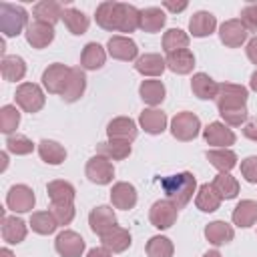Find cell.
<instances>
[{
	"label": "cell",
	"mask_w": 257,
	"mask_h": 257,
	"mask_svg": "<svg viewBox=\"0 0 257 257\" xmlns=\"http://www.w3.org/2000/svg\"><path fill=\"white\" fill-rule=\"evenodd\" d=\"M141 24V10H137L133 4H122V20L118 32H135Z\"/></svg>",
	"instance_id": "45"
},
{
	"label": "cell",
	"mask_w": 257,
	"mask_h": 257,
	"mask_svg": "<svg viewBox=\"0 0 257 257\" xmlns=\"http://www.w3.org/2000/svg\"><path fill=\"white\" fill-rule=\"evenodd\" d=\"M38 155H40V159H42L44 163H48V165H60V163H64V159H66V149H64L60 143H56V141L42 139V141L38 143Z\"/></svg>",
	"instance_id": "35"
},
{
	"label": "cell",
	"mask_w": 257,
	"mask_h": 257,
	"mask_svg": "<svg viewBox=\"0 0 257 257\" xmlns=\"http://www.w3.org/2000/svg\"><path fill=\"white\" fill-rule=\"evenodd\" d=\"M24 34H26V42L32 48H46L54 40V26L44 24V22H38V20H32L26 26V32Z\"/></svg>",
	"instance_id": "14"
},
{
	"label": "cell",
	"mask_w": 257,
	"mask_h": 257,
	"mask_svg": "<svg viewBox=\"0 0 257 257\" xmlns=\"http://www.w3.org/2000/svg\"><path fill=\"white\" fill-rule=\"evenodd\" d=\"M36 197L34 191L28 185H12L8 189L6 195V207L14 213H28L30 209H34Z\"/></svg>",
	"instance_id": "6"
},
{
	"label": "cell",
	"mask_w": 257,
	"mask_h": 257,
	"mask_svg": "<svg viewBox=\"0 0 257 257\" xmlns=\"http://www.w3.org/2000/svg\"><path fill=\"white\" fill-rule=\"evenodd\" d=\"M209 163L219 171V173H229L237 165V155L231 149H213L207 151Z\"/></svg>",
	"instance_id": "38"
},
{
	"label": "cell",
	"mask_w": 257,
	"mask_h": 257,
	"mask_svg": "<svg viewBox=\"0 0 257 257\" xmlns=\"http://www.w3.org/2000/svg\"><path fill=\"white\" fill-rule=\"evenodd\" d=\"M165 92H167V90H165V84H163L161 80H155V78L143 80L141 86H139L141 98H143L147 104H151V106L161 104V102L165 100Z\"/></svg>",
	"instance_id": "36"
},
{
	"label": "cell",
	"mask_w": 257,
	"mask_h": 257,
	"mask_svg": "<svg viewBox=\"0 0 257 257\" xmlns=\"http://www.w3.org/2000/svg\"><path fill=\"white\" fill-rule=\"evenodd\" d=\"M233 223L237 227H251L257 223V201H251V199H245L241 203H237V207L233 209V215H231Z\"/></svg>",
	"instance_id": "30"
},
{
	"label": "cell",
	"mask_w": 257,
	"mask_h": 257,
	"mask_svg": "<svg viewBox=\"0 0 257 257\" xmlns=\"http://www.w3.org/2000/svg\"><path fill=\"white\" fill-rule=\"evenodd\" d=\"M32 14H34V20L54 26V24L62 18L64 8H62L60 2H54V0H42V2H38V4L34 6Z\"/></svg>",
	"instance_id": "24"
},
{
	"label": "cell",
	"mask_w": 257,
	"mask_h": 257,
	"mask_svg": "<svg viewBox=\"0 0 257 257\" xmlns=\"http://www.w3.org/2000/svg\"><path fill=\"white\" fill-rule=\"evenodd\" d=\"M135 68L137 72H141L143 76H159L165 72L167 68V62L161 54H155V52H149V54H143L137 58L135 62Z\"/></svg>",
	"instance_id": "29"
},
{
	"label": "cell",
	"mask_w": 257,
	"mask_h": 257,
	"mask_svg": "<svg viewBox=\"0 0 257 257\" xmlns=\"http://www.w3.org/2000/svg\"><path fill=\"white\" fill-rule=\"evenodd\" d=\"M54 247L62 257H80L84 253V239L74 231H60L54 239Z\"/></svg>",
	"instance_id": "11"
},
{
	"label": "cell",
	"mask_w": 257,
	"mask_h": 257,
	"mask_svg": "<svg viewBox=\"0 0 257 257\" xmlns=\"http://www.w3.org/2000/svg\"><path fill=\"white\" fill-rule=\"evenodd\" d=\"M243 26L249 30V32H257V4H247L243 10H241V18Z\"/></svg>",
	"instance_id": "49"
},
{
	"label": "cell",
	"mask_w": 257,
	"mask_h": 257,
	"mask_svg": "<svg viewBox=\"0 0 257 257\" xmlns=\"http://www.w3.org/2000/svg\"><path fill=\"white\" fill-rule=\"evenodd\" d=\"M131 143H126V141H112V139H108L106 143H98L96 145V155H102V157H106L108 161L112 159V161H122V159H126L128 155H131Z\"/></svg>",
	"instance_id": "34"
},
{
	"label": "cell",
	"mask_w": 257,
	"mask_h": 257,
	"mask_svg": "<svg viewBox=\"0 0 257 257\" xmlns=\"http://www.w3.org/2000/svg\"><path fill=\"white\" fill-rule=\"evenodd\" d=\"M249 86H251V88L257 92V70L251 74V78H249Z\"/></svg>",
	"instance_id": "55"
},
{
	"label": "cell",
	"mask_w": 257,
	"mask_h": 257,
	"mask_svg": "<svg viewBox=\"0 0 257 257\" xmlns=\"http://www.w3.org/2000/svg\"><path fill=\"white\" fill-rule=\"evenodd\" d=\"M16 104L24 110V112H38L42 106H44V92L38 84L34 82H22L18 88H16Z\"/></svg>",
	"instance_id": "5"
},
{
	"label": "cell",
	"mask_w": 257,
	"mask_h": 257,
	"mask_svg": "<svg viewBox=\"0 0 257 257\" xmlns=\"http://www.w3.org/2000/svg\"><path fill=\"white\" fill-rule=\"evenodd\" d=\"M122 4L124 2H100L96 6V24L104 30H118L120 28V20H122Z\"/></svg>",
	"instance_id": "7"
},
{
	"label": "cell",
	"mask_w": 257,
	"mask_h": 257,
	"mask_svg": "<svg viewBox=\"0 0 257 257\" xmlns=\"http://www.w3.org/2000/svg\"><path fill=\"white\" fill-rule=\"evenodd\" d=\"M243 135H245L249 141H255V143H257V118H251V120L245 122Z\"/></svg>",
	"instance_id": "51"
},
{
	"label": "cell",
	"mask_w": 257,
	"mask_h": 257,
	"mask_svg": "<svg viewBox=\"0 0 257 257\" xmlns=\"http://www.w3.org/2000/svg\"><path fill=\"white\" fill-rule=\"evenodd\" d=\"M88 225L92 229V233L96 235H104L108 229H112L116 225V215L112 211V207L108 205H98L90 211L88 215Z\"/></svg>",
	"instance_id": "16"
},
{
	"label": "cell",
	"mask_w": 257,
	"mask_h": 257,
	"mask_svg": "<svg viewBox=\"0 0 257 257\" xmlns=\"http://www.w3.org/2000/svg\"><path fill=\"white\" fill-rule=\"evenodd\" d=\"M84 88H86V76L78 66H74V68H70V76L64 84V90H62L60 98L64 102H76L84 94Z\"/></svg>",
	"instance_id": "21"
},
{
	"label": "cell",
	"mask_w": 257,
	"mask_h": 257,
	"mask_svg": "<svg viewBox=\"0 0 257 257\" xmlns=\"http://www.w3.org/2000/svg\"><path fill=\"white\" fill-rule=\"evenodd\" d=\"M189 46V34L181 28H169L163 36V50L169 54V52H175V50H183Z\"/></svg>",
	"instance_id": "42"
},
{
	"label": "cell",
	"mask_w": 257,
	"mask_h": 257,
	"mask_svg": "<svg viewBox=\"0 0 257 257\" xmlns=\"http://www.w3.org/2000/svg\"><path fill=\"white\" fill-rule=\"evenodd\" d=\"M173 241L163 235H155L147 243V255L149 257H173Z\"/></svg>",
	"instance_id": "43"
},
{
	"label": "cell",
	"mask_w": 257,
	"mask_h": 257,
	"mask_svg": "<svg viewBox=\"0 0 257 257\" xmlns=\"http://www.w3.org/2000/svg\"><path fill=\"white\" fill-rule=\"evenodd\" d=\"M203 137L205 141L211 145V147H217V149H227L231 145H235V133L231 128H227L223 122L215 120L211 124H207L203 128Z\"/></svg>",
	"instance_id": "13"
},
{
	"label": "cell",
	"mask_w": 257,
	"mask_h": 257,
	"mask_svg": "<svg viewBox=\"0 0 257 257\" xmlns=\"http://www.w3.org/2000/svg\"><path fill=\"white\" fill-rule=\"evenodd\" d=\"M100 243L104 249H108L110 253H122L131 247V233L124 227L114 225L112 229H108L104 235H100Z\"/></svg>",
	"instance_id": "19"
},
{
	"label": "cell",
	"mask_w": 257,
	"mask_h": 257,
	"mask_svg": "<svg viewBox=\"0 0 257 257\" xmlns=\"http://www.w3.org/2000/svg\"><path fill=\"white\" fill-rule=\"evenodd\" d=\"M241 175L247 183H257V157H247L241 161Z\"/></svg>",
	"instance_id": "50"
},
{
	"label": "cell",
	"mask_w": 257,
	"mask_h": 257,
	"mask_svg": "<svg viewBox=\"0 0 257 257\" xmlns=\"http://www.w3.org/2000/svg\"><path fill=\"white\" fill-rule=\"evenodd\" d=\"M110 203L116 207V209H122V211H128L137 205V189L131 185V183H114L112 189H110Z\"/></svg>",
	"instance_id": "20"
},
{
	"label": "cell",
	"mask_w": 257,
	"mask_h": 257,
	"mask_svg": "<svg viewBox=\"0 0 257 257\" xmlns=\"http://www.w3.org/2000/svg\"><path fill=\"white\" fill-rule=\"evenodd\" d=\"M20 124V112L16 106L12 104H4L0 108V131L4 135H10L12 131H16Z\"/></svg>",
	"instance_id": "44"
},
{
	"label": "cell",
	"mask_w": 257,
	"mask_h": 257,
	"mask_svg": "<svg viewBox=\"0 0 257 257\" xmlns=\"http://www.w3.org/2000/svg\"><path fill=\"white\" fill-rule=\"evenodd\" d=\"M249 36V30L243 26V22L239 18H231V20H225L219 28V38L225 46L229 48H237L241 46Z\"/></svg>",
	"instance_id": "12"
},
{
	"label": "cell",
	"mask_w": 257,
	"mask_h": 257,
	"mask_svg": "<svg viewBox=\"0 0 257 257\" xmlns=\"http://www.w3.org/2000/svg\"><path fill=\"white\" fill-rule=\"evenodd\" d=\"M2 239L8 243V245H18L26 239V223L22 219H18L16 215H6L2 213Z\"/></svg>",
	"instance_id": "17"
},
{
	"label": "cell",
	"mask_w": 257,
	"mask_h": 257,
	"mask_svg": "<svg viewBox=\"0 0 257 257\" xmlns=\"http://www.w3.org/2000/svg\"><path fill=\"white\" fill-rule=\"evenodd\" d=\"M137 122L131 118V116H116L108 122L106 126V135L108 139L112 141H126V143H133L137 139Z\"/></svg>",
	"instance_id": "15"
},
{
	"label": "cell",
	"mask_w": 257,
	"mask_h": 257,
	"mask_svg": "<svg viewBox=\"0 0 257 257\" xmlns=\"http://www.w3.org/2000/svg\"><path fill=\"white\" fill-rule=\"evenodd\" d=\"M201 131V120L195 112H177L171 120V135L177 141H193Z\"/></svg>",
	"instance_id": "4"
},
{
	"label": "cell",
	"mask_w": 257,
	"mask_h": 257,
	"mask_svg": "<svg viewBox=\"0 0 257 257\" xmlns=\"http://www.w3.org/2000/svg\"><path fill=\"white\" fill-rule=\"evenodd\" d=\"M167 22V16L161 8L157 6H151V8H145L141 10V24L139 28L145 30V32H159Z\"/></svg>",
	"instance_id": "37"
},
{
	"label": "cell",
	"mask_w": 257,
	"mask_h": 257,
	"mask_svg": "<svg viewBox=\"0 0 257 257\" xmlns=\"http://www.w3.org/2000/svg\"><path fill=\"white\" fill-rule=\"evenodd\" d=\"M177 215H179V209L169 199H163V201L153 203V207L149 211V221L157 229H169V227L175 225Z\"/></svg>",
	"instance_id": "9"
},
{
	"label": "cell",
	"mask_w": 257,
	"mask_h": 257,
	"mask_svg": "<svg viewBox=\"0 0 257 257\" xmlns=\"http://www.w3.org/2000/svg\"><path fill=\"white\" fill-rule=\"evenodd\" d=\"M191 90L197 98L201 100H211V98H217V92H219V84L205 72H197L193 74L191 78Z\"/></svg>",
	"instance_id": "25"
},
{
	"label": "cell",
	"mask_w": 257,
	"mask_h": 257,
	"mask_svg": "<svg viewBox=\"0 0 257 257\" xmlns=\"http://www.w3.org/2000/svg\"><path fill=\"white\" fill-rule=\"evenodd\" d=\"M28 24V12L22 6L0 2V32L4 36H16Z\"/></svg>",
	"instance_id": "2"
},
{
	"label": "cell",
	"mask_w": 257,
	"mask_h": 257,
	"mask_svg": "<svg viewBox=\"0 0 257 257\" xmlns=\"http://www.w3.org/2000/svg\"><path fill=\"white\" fill-rule=\"evenodd\" d=\"M221 201H223V199L217 195V191L213 189L211 183H203V185L199 187V191H197V197H195V205H197V209H201L203 213H213V211H217L219 205H221Z\"/></svg>",
	"instance_id": "33"
},
{
	"label": "cell",
	"mask_w": 257,
	"mask_h": 257,
	"mask_svg": "<svg viewBox=\"0 0 257 257\" xmlns=\"http://www.w3.org/2000/svg\"><path fill=\"white\" fill-rule=\"evenodd\" d=\"M0 70H2L4 80L16 82V80H22L24 78V74H26V62L20 56H16V54H6V56H2Z\"/></svg>",
	"instance_id": "32"
},
{
	"label": "cell",
	"mask_w": 257,
	"mask_h": 257,
	"mask_svg": "<svg viewBox=\"0 0 257 257\" xmlns=\"http://www.w3.org/2000/svg\"><path fill=\"white\" fill-rule=\"evenodd\" d=\"M6 149L14 155H30L34 151V143L24 135H10L6 139Z\"/></svg>",
	"instance_id": "46"
},
{
	"label": "cell",
	"mask_w": 257,
	"mask_h": 257,
	"mask_svg": "<svg viewBox=\"0 0 257 257\" xmlns=\"http://www.w3.org/2000/svg\"><path fill=\"white\" fill-rule=\"evenodd\" d=\"M84 175L88 177L90 183H96V185H108L114 177V167L112 163L102 157V155H94L92 159H88L86 163V169H84Z\"/></svg>",
	"instance_id": "8"
},
{
	"label": "cell",
	"mask_w": 257,
	"mask_h": 257,
	"mask_svg": "<svg viewBox=\"0 0 257 257\" xmlns=\"http://www.w3.org/2000/svg\"><path fill=\"white\" fill-rule=\"evenodd\" d=\"M163 6H165L167 10H171V12H183V10L187 8V2H177V4H175V2H165Z\"/></svg>",
	"instance_id": "54"
},
{
	"label": "cell",
	"mask_w": 257,
	"mask_h": 257,
	"mask_svg": "<svg viewBox=\"0 0 257 257\" xmlns=\"http://www.w3.org/2000/svg\"><path fill=\"white\" fill-rule=\"evenodd\" d=\"M46 193L50 197V203H54V205H72L74 195H76L74 187L68 181H62V179L50 181L46 185Z\"/></svg>",
	"instance_id": "26"
},
{
	"label": "cell",
	"mask_w": 257,
	"mask_h": 257,
	"mask_svg": "<svg viewBox=\"0 0 257 257\" xmlns=\"http://www.w3.org/2000/svg\"><path fill=\"white\" fill-rule=\"evenodd\" d=\"M167 68L175 74H189L195 66V54L189 50V48H183V50H175V52H169L167 58Z\"/></svg>",
	"instance_id": "23"
},
{
	"label": "cell",
	"mask_w": 257,
	"mask_h": 257,
	"mask_svg": "<svg viewBox=\"0 0 257 257\" xmlns=\"http://www.w3.org/2000/svg\"><path fill=\"white\" fill-rule=\"evenodd\" d=\"M247 56H249V60L253 62V64H257V36H253L249 42H247Z\"/></svg>",
	"instance_id": "52"
},
{
	"label": "cell",
	"mask_w": 257,
	"mask_h": 257,
	"mask_svg": "<svg viewBox=\"0 0 257 257\" xmlns=\"http://www.w3.org/2000/svg\"><path fill=\"white\" fill-rule=\"evenodd\" d=\"M139 122L149 135H161L167 128V114L159 108H145L139 114Z\"/></svg>",
	"instance_id": "27"
},
{
	"label": "cell",
	"mask_w": 257,
	"mask_h": 257,
	"mask_svg": "<svg viewBox=\"0 0 257 257\" xmlns=\"http://www.w3.org/2000/svg\"><path fill=\"white\" fill-rule=\"evenodd\" d=\"M221 114V118L227 122V124H231V126H241L245 120H247V106H243V108H231V110H223V112H219Z\"/></svg>",
	"instance_id": "48"
},
{
	"label": "cell",
	"mask_w": 257,
	"mask_h": 257,
	"mask_svg": "<svg viewBox=\"0 0 257 257\" xmlns=\"http://www.w3.org/2000/svg\"><path fill=\"white\" fill-rule=\"evenodd\" d=\"M108 54L116 60H133L139 54V46L128 36H110L106 42Z\"/></svg>",
	"instance_id": "18"
},
{
	"label": "cell",
	"mask_w": 257,
	"mask_h": 257,
	"mask_svg": "<svg viewBox=\"0 0 257 257\" xmlns=\"http://www.w3.org/2000/svg\"><path fill=\"white\" fill-rule=\"evenodd\" d=\"M68 76H70V68H68L66 64H62V62H54V64H50V66L42 72V84H44V88H46L48 92H52V94H62Z\"/></svg>",
	"instance_id": "10"
},
{
	"label": "cell",
	"mask_w": 257,
	"mask_h": 257,
	"mask_svg": "<svg viewBox=\"0 0 257 257\" xmlns=\"http://www.w3.org/2000/svg\"><path fill=\"white\" fill-rule=\"evenodd\" d=\"M86 257H112V253L108 249H104V247H94V249H90L86 253Z\"/></svg>",
	"instance_id": "53"
},
{
	"label": "cell",
	"mask_w": 257,
	"mask_h": 257,
	"mask_svg": "<svg viewBox=\"0 0 257 257\" xmlns=\"http://www.w3.org/2000/svg\"><path fill=\"white\" fill-rule=\"evenodd\" d=\"M50 213L54 215L58 225H68L74 219V205H50Z\"/></svg>",
	"instance_id": "47"
},
{
	"label": "cell",
	"mask_w": 257,
	"mask_h": 257,
	"mask_svg": "<svg viewBox=\"0 0 257 257\" xmlns=\"http://www.w3.org/2000/svg\"><path fill=\"white\" fill-rule=\"evenodd\" d=\"M161 187H163L167 199H169L177 209H183V207L193 199V193H195V189H197V181H195V175H193V173L183 171V173L165 177V179L161 181Z\"/></svg>",
	"instance_id": "1"
},
{
	"label": "cell",
	"mask_w": 257,
	"mask_h": 257,
	"mask_svg": "<svg viewBox=\"0 0 257 257\" xmlns=\"http://www.w3.org/2000/svg\"><path fill=\"white\" fill-rule=\"evenodd\" d=\"M30 227L38 235H50V233L56 231L58 223H56V219L50 211H36V213L30 215Z\"/></svg>",
	"instance_id": "41"
},
{
	"label": "cell",
	"mask_w": 257,
	"mask_h": 257,
	"mask_svg": "<svg viewBox=\"0 0 257 257\" xmlns=\"http://www.w3.org/2000/svg\"><path fill=\"white\" fill-rule=\"evenodd\" d=\"M215 28H217V18H215L211 12H207V10L195 12V14L191 16V20H189V30H191V34L197 36V38H205V36L213 34Z\"/></svg>",
	"instance_id": "22"
},
{
	"label": "cell",
	"mask_w": 257,
	"mask_h": 257,
	"mask_svg": "<svg viewBox=\"0 0 257 257\" xmlns=\"http://www.w3.org/2000/svg\"><path fill=\"white\" fill-rule=\"evenodd\" d=\"M205 237L211 245L219 247V245H227L229 241H233L235 237V231L229 223L225 221H211L207 227H205Z\"/></svg>",
	"instance_id": "28"
},
{
	"label": "cell",
	"mask_w": 257,
	"mask_h": 257,
	"mask_svg": "<svg viewBox=\"0 0 257 257\" xmlns=\"http://www.w3.org/2000/svg\"><path fill=\"white\" fill-rule=\"evenodd\" d=\"M211 185H213V189L217 191V195H219L221 199H225V201L235 199V197L239 195V183H237V179L231 177L229 173H219V175H215V179H213Z\"/></svg>",
	"instance_id": "39"
},
{
	"label": "cell",
	"mask_w": 257,
	"mask_h": 257,
	"mask_svg": "<svg viewBox=\"0 0 257 257\" xmlns=\"http://www.w3.org/2000/svg\"><path fill=\"white\" fill-rule=\"evenodd\" d=\"M106 60V52L98 42H88L80 54V66L86 70H98Z\"/></svg>",
	"instance_id": "31"
},
{
	"label": "cell",
	"mask_w": 257,
	"mask_h": 257,
	"mask_svg": "<svg viewBox=\"0 0 257 257\" xmlns=\"http://www.w3.org/2000/svg\"><path fill=\"white\" fill-rule=\"evenodd\" d=\"M203 257H221V253H219L217 249H211V251H207Z\"/></svg>",
	"instance_id": "57"
},
{
	"label": "cell",
	"mask_w": 257,
	"mask_h": 257,
	"mask_svg": "<svg viewBox=\"0 0 257 257\" xmlns=\"http://www.w3.org/2000/svg\"><path fill=\"white\" fill-rule=\"evenodd\" d=\"M0 257H14V253H12L8 247H2V249H0Z\"/></svg>",
	"instance_id": "56"
},
{
	"label": "cell",
	"mask_w": 257,
	"mask_h": 257,
	"mask_svg": "<svg viewBox=\"0 0 257 257\" xmlns=\"http://www.w3.org/2000/svg\"><path fill=\"white\" fill-rule=\"evenodd\" d=\"M247 88L241 84H233V82H223L219 84V92H217V108L219 112L223 110H231V108H243L247 102Z\"/></svg>",
	"instance_id": "3"
},
{
	"label": "cell",
	"mask_w": 257,
	"mask_h": 257,
	"mask_svg": "<svg viewBox=\"0 0 257 257\" xmlns=\"http://www.w3.org/2000/svg\"><path fill=\"white\" fill-rule=\"evenodd\" d=\"M62 20H64L66 28H68L72 34H76V36H78V34H84V32L88 30V24H90L88 16H86L84 12H80V10H76V8H64Z\"/></svg>",
	"instance_id": "40"
}]
</instances>
